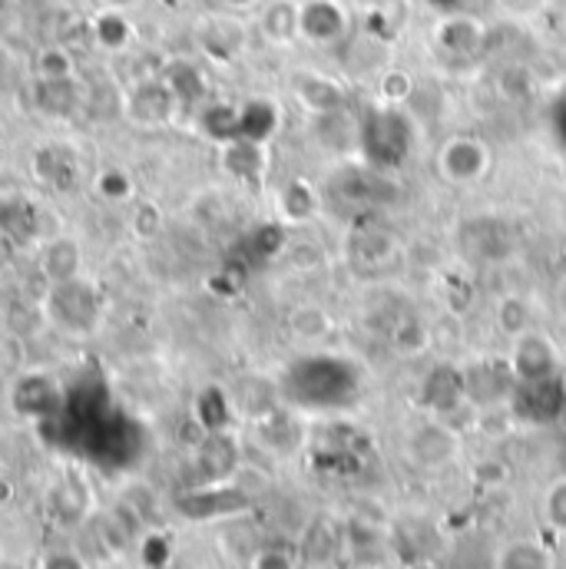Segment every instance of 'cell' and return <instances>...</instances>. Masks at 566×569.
<instances>
[{"label": "cell", "mask_w": 566, "mask_h": 569, "mask_svg": "<svg viewBox=\"0 0 566 569\" xmlns=\"http://www.w3.org/2000/svg\"><path fill=\"white\" fill-rule=\"evenodd\" d=\"M291 97H295L311 117L338 113V110H345V103H348L341 83H335L331 77L315 73V70H298V73L291 77Z\"/></svg>", "instance_id": "10"}, {"label": "cell", "mask_w": 566, "mask_h": 569, "mask_svg": "<svg viewBox=\"0 0 566 569\" xmlns=\"http://www.w3.org/2000/svg\"><path fill=\"white\" fill-rule=\"evenodd\" d=\"M301 40L315 47H335L351 30V13L341 0H298Z\"/></svg>", "instance_id": "6"}, {"label": "cell", "mask_w": 566, "mask_h": 569, "mask_svg": "<svg viewBox=\"0 0 566 569\" xmlns=\"http://www.w3.org/2000/svg\"><path fill=\"white\" fill-rule=\"evenodd\" d=\"M427 405L440 415H450L460 401H464V378L454 368H434V375L427 378Z\"/></svg>", "instance_id": "21"}, {"label": "cell", "mask_w": 566, "mask_h": 569, "mask_svg": "<svg viewBox=\"0 0 566 569\" xmlns=\"http://www.w3.org/2000/svg\"><path fill=\"white\" fill-rule=\"evenodd\" d=\"M33 176L40 182H47V186H60V179H63V156H60V149H53V146L37 149V156H33Z\"/></svg>", "instance_id": "34"}, {"label": "cell", "mask_w": 566, "mask_h": 569, "mask_svg": "<svg viewBox=\"0 0 566 569\" xmlns=\"http://www.w3.org/2000/svg\"><path fill=\"white\" fill-rule=\"evenodd\" d=\"M176 110H179V103H176V97H172V90L166 87L162 77H140L130 87L127 107H123L127 120L133 127H140V130H162V127H169L176 120Z\"/></svg>", "instance_id": "5"}, {"label": "cell", "mask_w": 566, "mask_h": 569, "mask_svg": "<svg viewBox=\"0 0 566 569\" xmlns=\"http://www.w3.org/2000/svg\"><path fill=\"white\" fill-rule=\"evenodd\" d=\"M460 450V437L457 430L444 421H427V425L415 427L405 440V453L411 457V463L425 467V470H437L444 463H450Z\"/></svg>", "instance_id": "7"}, {"label": "cell", "mask_w": 566, "mask_h": 569, "mask_svg": "<svg viewBox=\"0 0 566 569\" xmlns=\"http://www.w3.org/2000/svg\"><path fill=\"white\" fill-rule=\"evenodd\" d=\"M232 418V401L222 388H202L196 398V421L202 425L206 433H222Z\"/></svg>", "instance_id": "24"}, {"label": "cell", "mask_w": 566, "mask_h": 569, "mask_svg": "<svg viewBox=\"0 0 566 569\" xmlns=\"http://www.w3.org/2000/svg\"><path fill=\"white\" fill-rule=\"evenodd\" d=\"M285 262L291 269H298V272H311V269H318L325 262V256H321V246L318 242H311V239H291V242H285Z\"/></svg>", "instance_id": "30"}, {"label": "cell", "mask_w": 566, "mask_h": 569, "mask_svg": "<svg viewBox=\"0 0 566 569\" xmlns=\"http://www.w3.org/2000/svg\"><path fill=\"white\" fill-rule=\"evenodd\" d=\"M142 569H166L172 563V543L166 533H146L140 540Z\"/></svg>", "instance_id": "31"}, {"label": "cell", "mask_w": 566, "mask_h": 569, "mask_svg": "<svg viewBox=\"0 0 566 569\" xmlns=\"http://www.w3.org/2000/svg\"><path fill=\"white\" fill-rule=\"evenodd\" d=\"M259 33L272 47H291L301 40L298 30V0H266L259 10Z\"/></svg>", "instance_id": "14"}, {"label": "cell", "mask_w": 566, "mask_h": 569, "mask_svg": "<svg viewBox=\"0 0 566 569\" xmlns=\"http://www.w3.org/2000/svg\"><path fill=\"white\" fill-rule=\"evenodd\" d=\"M252 569H295V560L288 550H279V547H266L252 557Z\"/></svg>", "instance_id": "36"}, {"label": "cell", "mask_w": 566, "mask_h": 569, "mask_svg": "<svg viewBox=\"0 0 566 569\" xmlns=\"http://www.w3.org/2000/svg\"><path fill=\"white\" fill-rule=\"evenodd\" d=\"M494 569H554V553L540 540H510L497 550Z\"/></svg>", "instance_id": "19"}, {"label": "cell", "mask_w": 566, "mask_h": 569, "mask_svg": "<svg viewBox=\"0 0 566 569\" xmlns=\"http://www.w3.org/2000/svg\"><path fill=\"white\" fill-rule=\"evenodd\" d=\"M279 107L272 100H246L239 103V140H252V142H266L272 140L279 133Z\"/></svg>", "instance_id": "16"}, {"label": "cell", "mask_w": 566, "mask_h": 569, "mask_svg": "<svg viewBox=\"0 0 566 569\" xmlns=\"http://www.w3.org/2000/svg\"><path fill=\"white\" fill-rule=\"evenodd\" d=\"M37 269H40L47 288L83 279V246H80V239L67 236V232H53L50 239H43Z\"/></svg>", "instance_id": "8"}, {"label": "cell", "mask_w": 566, "mask_h": 569, "mask_svg": "<svg viewBox=\"0 0 566 569\" xmlns=\"http://www.w3.org/2000/svg\"><path fill=\"white\" fill-rule=\"evenodd\" d=\"M557 305H560V311L566 315V279L560 282V288H557Z\"/></svg>", "instance_id": "40"}, {"label": "cell", "mask_w": 566, "mask_h": 569, "mask_svg": "<svg viewBox=\"0 0 566 569\" xmlns=\"http://www.w3.org/2000/svg\"><path fill=\"white\" fill-rule=\"evenodd\" d=\"M232 467H236V447L226 437V430L222 433H209L206 443L199 447V470L206 473V480L219 483L222 477L232 473Z\"/></svg>", "instance_id": "20"}, {"label": "cell", "mask_w": 566, "mask_h": 569, "mask_svg": "<svg viewBox=\"0 0 566 569\" xmlns=\"http://www.w3.org/2000/svg\"><path fill=\"white\" fill-rule=\"evenodd\" d=\"M222 169L239 182H259L266 172V146L252 140H232L219 146Z\"/></svg>", "instance_id": "15"}, {"label": "cell", "mask_w": 566, "mask_h": 569, "mask_svg": "<svg viewBox=\"0 0 566 569\" xmlns=\"http://www.w3.org/2000/svg\"><path fill=\"white\" fill-rule=\"evenodd\" d=\"M411 73H401V70H391L381 77L378 83V97L385 100V107H401L408 97H411Z\"/></svg>", "instance_id": "33"}, {"label": "cell", "mask_w": 566, "mask_h": 569, "mask_svg": "<svg viewBox=\"0 0 566 569\" xmlns=\"http://www.w3.org/2000/svg\"><path fill=\"white\" fill-rule=\"evenodd\" d=\"M361 3H365V7H381L385 0H361Z\"/></svg>", "instance_id": "41"}, {"label": "cell", "mask_w": 566, "mask_h": 569, "mask_svg": "<svg viewBox=\"0 0 566 569\" xmlns=\"http://www.w3.org/2000/svg\"><path fill=\"white\" fill-rule=\"evenodd\" d=\"M33 103L43 117H53V120H70L80 103H83V93H80V83L77 77L70 80H37L33 87Z\"/></svg>", "instance_id": "13"}, {"label": "cell", "mask_w": 566, "mask_h": 569, "mask_svg": "<svg viewBox=\"0 0 566 569\" xmlns=\"http://www.w3.org/2000/svg\"><path fill=\"white\" fill-rule=\"evenodd\" d=\"M127 229L137 242H152L162 236V209L149 199H140L127 212Z\"/></svg>", "instance_id": "27"}, {"label": "cell", "mask_w": 566, "mask_h": 569, "mask_svg": "<svg viewBox=\"0 0 566 569\" xmlns=\"http://www.w3.org/2000/svg\"><path fill=\"white\" fill-rule=\"evenodd\" d=\"M40 569H90L77 550H47L40 557Z\"/></svg>", "instance_id": "35"}, {"label": "cell", "mask_w": 566, "mask_h": 569, "mask_svg": "<svg viewBox=\"0 0 566 569\" xmlns=\"http://www.w3.org/2000/svg\"><path fill=\"white\" fill-rule=\"evenodd\" d=\"M494 169V149L477 137H450L437 152V176L447 186H480Z\"/></svg>", "instance_id": "2"}, {"label": "cell", "mask_w": 566, "mask_h": 569, "mask_svg": "<svg viewBox=\"0 0 566 569\" xmlns=\"http://www.w3.org/2000/svg\"><path fill=\"white\" fill-rule=\"evenodd\" d=\"M249 507V497L236 487L222 483H206L179 497V513L189 520H216V517H232Z\"/></svg>", "instance_id": "9"}, {"label": "cell", "mask_w": 566, "mask_h": 569, "mask_svg": "<svg viewBox=\"0 0 566 569\" xmlns=\"http://www.w3.org/2000/svg\"><path fill=\"white\" fill-rule=\"evenodd\" d=\"M13 500V483L7 477H0V507H7Z\"/></svg>", "instance_id": "39"}, {"label": "cell", "mask_w": 566, "mask_h": 569, "mask_svg": "<svg viewBox=\"0 0 566 569\" xmlns=\"http://www.w3.org/2000/svg\"><path fill=\"white\" fill-rule=\"evenodd\" d=\"M100 295L97 288L83 279H73V282L50 284L47 291V305H43V315L47 321H53L57 328L63 331H73V335H87L97 328L100 321Z\"/></svg>", "instance_id": "1"}, {"label": "cell", "mask_w": 566, "mask_h": 569, "mask_svg": "<svg viewBox=\"0 0 566 569\" xmlns=\"http://www.w3.org/2000/svg\"><path fill=\"white\" fill-rule=\"evenodd\" d=\"M100 10H123V13H133L137 7H142V0H97Z\"/></svg>", "instance_id": "37"}, {"label": "cell", "mask_w": 566, "mask_h": 569, "mask_svg": "<svg viewBox=\"0 0 566 569\" xmlns=\"http://www.w3.org/2000/svg\"><path fill=\"white\" fill-rule=\"evenodd\" d=\"M480 27H477V20H470V17H450L444 27H440V43L447 47V50H454V53H470V50H477L480 43V37L484 33H477Z\"/></svg>", "instance_id": "28"}, {"label": "cell", "mask_w": 566, "mask_h": 569, "mask_svg": "<svg viewBox=\"0 0 566 569\" xmlns=\"http://www.w3.org/2000/svg\"><path fill=\"white\" fill-rule=\"evenodd\" d=\"M196 130L212 142H232L239 140V107L236 103H202L196 110Z\"/></svg>", "instance_id": "18"}, {"label": "cell", "mask_w": 566, "mask_h": 569, "mask_svg": "<svg viewBox=\"0 0 566 569\" xmlns=\"http://www.w3.org/2000/svg\"><path fill=\"white\" fill-rule=\"evenodd\" d=\"M557 368H560V351L550 341V335L530 328V331L510 338V371L517 381H524V385L554 381Z\"/></svg>", "instance_id": "4"}, {"label": "cell", "mask_w": 566, "mask_h": 569, "mask_svg": "<svg viewBox=\"0 0 566 569\" xmlns=\"http://www.w3.org/2000/svg\"><path fill=\"white\" fill-rule=\"evenodd\" d=\"M497 328H500L507 338H517V335L530 331L534 325H530V308H527V301L517 298V295L504 298V301L497 305Z\"/></svg>", "instance_id": "29"}, {"label": "cell", "mask_w": 566, "mask_h": 569, "mask_svg": "<svg viewBox=\"0 0 566 569\" xmlns=\"http://www.w3.org/2000/svg\"><path fill=\"white\" fill-rule=\"evenodd\" d=\"M10 408L33 425L53 421L63 408V388L47 371H23L10 388Z\"/></svg>", "instance_id": "3"}, {"label": "cell", "mask_w": 566, "mask_h": 569, "mask_svg": "<svg viewBox=\"0 0 566 569\" xmlns=\"http://www.w3.org/2000/svg\"><path fill=\"white\" fill-rule=\"evenodd\" d=\"M133 192H137V182L123 166H103L93 176V196L107 206H127L133 202Z\"/></svg>", "instance_id": "22"}, {"label": "cell", "mask_w": 566, "mask_h": 569, "mask_svg": "<svg viewBox=\"0 0 566 569\" xmlns=\"http://www.w3.org/2000/svg\"><path fill=\"white\" fill-rule=\"evenodd\" d=\"M159 77L172 90L179 110H199L209 100V83H206L202 70L192 60H172Z\"/></svg>", "instance_id": "11"}, {"label": "cell", "mask_w": 566, "mask_h": 569, "mask_svg": "<svg viewBox=\"0 0 566 569\" xmlns=\"http://www.w3.org/2000/svg\"><path fill=\"white\" fill-rule=\"evenodd\" d=\"M199 43L212 60L229 63L242 53V27L232 17H216L199 30Z\"/></svg>", "instance_id": "17"}, {"label": "cell", "mask_w": 566, "mask_h": 569, "mask_svg": "<svg viewBox=\"0 0 566 569\" xmlns=\"http://www.w3.org/2000/svg\"><path fill=\"white\" fill-rule=\"evenodd\" d=\"M33 73H37V80H70V77H77V60L67 47L53 43L33 57Z\"/></svg>", "instance_id": "25"}, {"label": "cell", "mask_w": 566, "mask_h": 569, "mask_svg": "<svg viewBox=\"0 0 566 569\" xmlns=\"http://www.w3.org/2000/svg\"><path fill=\"white\" fill-rule=\"evenodd\" d=\"M288 328H291V335L301 338V341H318V338H325V335L331 331V318H328V311L318 308V305H298V308L288 315Z\"/></svg>", "instance_id": "26"}, {"label": "cell", "mask_w": 566, "mask_h": 569, "mask_svg": "<svg viewBox=\"0 0 566 569\" xmlns=\"http://www.w3.org/2000/svg\"><path fill=\"white\" fill-rule=\"evenodd\" d=\"M222 10H229V13H239V10H252V7H259L262 0H216Z\"/></svg>", "instance_id": "38"}, {"label": "cell", "mask_w": 566, "mask_h": 569, "mask_svg": "<svg viewBox=\"0 0 566 569\" xmlns=\"http://www.w3.org/2000/svg\"><path fill=\"white\" fill-rule=\"evenodd\" d=\"M90 37L103 53H127L137 40L133 20L123 10H100L90 17Z\"/></svg>", "instance_id": "12"}, {"label": "cell", "mask_w": 566, "mask_h": 569, "mask_svg": "<svg viewBox=\"0 0 566 569\" xmlns=\"http://www.w3.org/2000/svg\"><path fill=\"white\" fill-rule=\"evenodd\" d=\"M544 520L557 530L566 533V477L554 480L544 493Z\"/></svg>", "instance_id": "32"}, {"label": "cell", "mask_w": 566, "mask_h": 569, "mask_svg": "<svg viewBox=\"0 0 566 569\" xmlns=\"http://www.w3.org/2000/svg\"><path fill=\"white\" fill-rule=\"evenodd\" d=\"M279 212L285 222H308L318 212V192L305 179H291L279 189Z\"/></svg>", "instance_id": "23"}]
</instances>
